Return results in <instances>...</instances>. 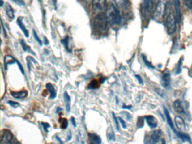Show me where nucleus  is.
<instances>
[{
  "instance_id": "cd10ccee",
  "label": "nucleus",
  "mask_w": 192,
  "mask_h": 144,
  "mask_svg": "<svg viewBox=\"0 0 192 144\" xmlns=\"http://www.w3.org/2000/svg\"><path fill=\"white\" fill-rule=\"evenodd\" d=\"M68 125V120L66 118H62V122H61V128L65 129L67 128Z\"/></svg>"
},
{
  "instance_id": "2f4dec72",
  "label": "nucleus",
  "mask_w": 192,
  "mask_h": 144,
  "mask_svg": "<svg viewBox=\"0 0 192 144\" xmlns=\"http://www.w3.org/2000/svg\"><path fill=\"white\" fill-rule=\"evenodd\" d=\"M116 2L120 6H124L126 5L127 0H115Z\"/></svg>"
},
{
  "instance_id": "7ed1b4c3",
  "label": "nucleus",
  "mask_w": 192,
  "mask_h": 144,
  "mask_svg": "<svg viewBox=\"0 0 192 144\" xmlns=\"http://www.w3.org/2000/svg\"><path fill=\"white\" fill-rule=\"evenodd\" d=\"M165 24L168 34L172 35L175 33L177 30V20L175 15L172 11L168 14L166 19Z\"/></svg>"
},
{
  "instance_id": "1a4fd4ad",
  "label": "nucleus",
  "mask_w": 192,
  "mask_h": 144,
  "mask_svg": "<svg viewBox=\"0 0 192 144\" xmlns=\"http://www.w3.org/2000/svg\"><path fill=\"white\" fill-rule=\"evenodd\" d=\"M144 118L148 126L151 129H156L157 127V120L154 117V116L149 115V116H145Z\"/></svg>"
},
{
  "instance_id": "09e8293b",
  "label": "nucleus",
  "mask_w": 192,
  "mask_h": 144,
  "mask_svg": "<svg viewBox=\"0 0 192 144\" xmlns=\"http://www.w3.org/2000/svg\"><path fill=\"white\" fill-rule=\"evenodd\" d=\"M154 1H158V0H154Z\"/></svg>"
},
{
  "instance_id": "9b49d317",
  "label": "nucleus",
  "mask_w": 192,
  "mask_h": 144,
  "mask_svg": "<svg viewBox=\"0 0 192 144\" xmlns=\"http://www.w3.org/2000/svg\"><path fill=\"white\" fill-rule=\"evenodd\" d=\"M175 125L177 128L180 131H185L186 130V124L183 118H181L179 116H176L174 119Z\"/></svg>"
},
{
  "instance_id": "dca6fc26",
  "label": "nucleus",
  "mask_w": 192,
  "mask_h": 144,
  "mask_svg": "<svg viewBox=\"0 0 192 144\" xmlns=\"http://www.w3.org/2000/svg\"><path fill=\"white\" fill-rule=\"evenodd\" d=\"M171 77L169 73H164L162 77V84L164 87L167 88L170 86Z\"/></svg>"
},
{
  "instance_id": "72a5a7b5",
  "label": "nucleus",
  "mask_w": 192,
  "mask_h": 144,
  "mask_svg": "<svg viewBox=\"0 0 192 144\" xmlns=\"http://www.w3.org/2000/svg\"><path fill=\"white\" fill-rule=\"evenodd\" d=\"M186 6L189 10H192V0H185Z\"/></svg>"
},
{
  "instance_id": "ddd939ff",
  "label": "nucleus",
  "mask_w": 192,
  "mask_h": 144,
  "mask_svg": "<svg viewBox=\"0 0 192 144\" xmlns=\"http://www.w3.org/2000/svg\"><path fill=\"white\" fill-rule=\"evenodd\" d=\"M164 115L166 116V120H167V122L168 123L169 125L170 126V128L173 131V132L177 134V130L175 129L174 126H173V122L172 121V119L171 118V116H170V113L169 112V111L167 110V109L164 107Z\"/></svg>"
},
{
  "instance_id": "c85d7f7f",
  "label": "nucleus",
  "mask_w": 192,
  "mask_h": 144,
  "mask_svg": "<svg viewBox=\"0 0 192 144\" xmlns=\"http://www.w3.org/2000/svg\"><path fill=\"white\" fill-rule=\"evenodd\" d=\"M62 44L64 45L65 47L66 48V50L68 52H70V51L69 50V47H68V37H66L64 40H63L62 41Z\"/></svg>"
},
{
  "instance_id": "ea45409f",
  "label": "nucleus",
  "mask_w": 192,
  "mask_h": 144,
  "mask_svg": "<svg viewBox=\"0 0 192 144\" xmlns=\"http://www.w3.org/2000/svg\"><path fill=\"white\" fill-rule=\"evenodd\" d=\"M16 63H17L18 66H19V69L20 70V71L22 72V73L23 75H24V69H23V67L21 65V64L19 63V61H18V60H16Z\"/></svg>"
},
{
  "instance_id": "f8f14e48",
  "label": "nucleus",
  "mask_w": 192,
  "mask_h": 144,
  "mask_svg": "<svg viewBox=\"0 0 192 144\" xmlns=\"http://www.w3.org/2000/svg\"><path fill=\"white\" fill-rule=\"evenodd\" d=\"M173 109L177 113L180 114L185 113L184 108L183 107V103L179 99L173 102Z\"/></svg>"
},
{
  "instance_id": "f3484780",
  "label": "nucleus",
  "mask_w": 192,
  "mask_h": 144,
  "mask_svg": "<svg viewBox=\"0 0 192 144\" xmlns=\"http://www.w3.org/2000/svg\"><path fill=\"white\" fill-rule=\"evenodd\" d=\"M46 88L48 90L49 92H50V99H54L57 96V92L55 91V89L54 88V86L50 83H49L46 84Z\"/></svg>"
},
{
  "instance_id": "f03ea898",
  "label": "nucleus",
  "mask_w": 192,
  "mask_h": 144,
  "mask_svg": "<svg viewBox=\"0 0 192 144\" xmlns=\"http://www.w3.org/2000/svg\"><path fill=\"white\" fill-rule=\"evenodd\" d=\"M106 15L109 23L112 25H118L121 21L120 11L117 9L113 3L108 5L106 10Z\"/></svg>"
},
{
  "instance_id": "393cba45",
  "label": "nucleus",
  "mask_w": 192,
  "mask_h": 144,
  "mask_svg": "<svg viewBox=\"0 0 192 144\" xmlns=\"http://www.w3.org/2000/svg\"><path fill=\"white\" fill-rule=\"evenodd\" d=\"M183 59L181 57L180 58L179 61L177 63V69H176V74H179L182 71V66H183Z\"/></svg>"
},
{
  "instance_id": "c03bdc74",
  "label": "nucleus",
  "mask_w": 192,
  "mask_h": 144,
  "mask_svg": "<svg viewBox=\"0 0 192 144\" xmlns=\"http://www.w3.org/2000/svg\"><path fill=\"white\" fill-rule=\"evenodd\" d=\"M132 105H123L122 106V108L123 109H126L130 110L132 108Z\"/></svg>"
},
{
  "instance_id": "de8ad7c7",
  "label": "nucleus",
  "mask_w": 192,
  "mask_h": 144,
  "mask_svg": "<svg viewBox=\"0 0 192 144\" xmlns=\"http://www.w3.org/2000/svg\"><path fill=\"white\" fill-rule=\"evenodd\" d=\"M62 110V109H61L60 108H58V109H57V113H58V111H59H59H60V110Z\"/></svg>"
},
{
  "instance_id": "4c0bfd02",
  "label": "nucleus",
  "mask_w": 192,
  "mask_h": 144,
  "mask_svg": "<svg viewBox=\"0 0 192 144\" xmlns=\"http://www.w3.org/2000/svg\"><path fill=\"white\" fill-rule=\"evenodd\" d=\"M118 119H119V121H120V123H121V125H122V128L124 129H126V122H125V121H124L122 118H121V117H119V118H118Z\"/></svg>"
},
{
  "instance_id": "2eb2a0df",
  "label": "nucleus",
  "mask_w": 192,
  "mask_h": 144,
  "mask_svg": "<svg viewBox=\"0 0 192 144\" xmlns=\"http://www.w3.org/2000/svg\"><path fill=\"white\" fill-rule=\"evenodd\" d=\"M10 94L13 97H15L16 99H24L27 96L28 92L25 90H23L19 92L11 91Z\"/></svg>"
},
{
  "instance_id": "58836bf2",
  "label": "nucleus",
  "mask_w": 192,
  "mask_h": 144,
  "mask_svg": "<svg viewBox=\"0 0 192 144\" xmlns=\"http://www.w3.org/2000/svg\"><path fill=\"white\" fill-rule=\"evenodd\" d=\"M156 92L158 94V95L161 96L162 97L164 96V91H163L162 89H161V88H156Z\"/></svg>"
},
{
  "instance_id": "a878e982",
  "label": "nucleus",
  "mask_w": 192,
  "mask_h": 144,
  "mask_svg": "<svg viewBox=\"0 0 192 144\" xmlns=\"http://www.w3.org/2000/svg\"><path fill=\"white\" fill-rule=\"evenodd\" d=\"M142 59H143V61H144V63H145V65L147 66L149 68H151V69H154V66L152 65V64H151L150 61H148V60L147 59V57H145V55H144V54H143V55H142Z\"/></svg>"
},
{
  "instance_id": "6e6552de",
  "label": "nucleus",
  "mask_w": 192,
  "mask_h": 144,
  "mask_svg": "<svg viewBox=\"0 0 192 144\" xmlns=\"http://www.w3.org/2000/svg\"><path fill=\"white\" fill-rule=\"evenodd\" d=\"M174 6L175 10V18L177 20V23L179 24L181 20L182 14L181 11V6H180V0H174Z\"/></svg>"
},
{
  "instance_id": "e433bc0d",
  "label": "nucleus",
  "mask_w": 192,
  "mask_h": 144,
  "mask_svg": "<svg viewBox=\"0 0 192 144\" xmlns=\"http://www.w3.org/2000/svg\"><path fill=\"white\" fill-rule=\"evenodd\" d=\"M12 1L19 6H24L25 5L23 0H12Z\"/></svg>"
},
{
  "instance_id": "412c9836",
  "label": "nucleus",
  "mask_w": 192,
  "mask_h": 144,
  "mask_svg": "<svg viewBox=\"0 0 192 144\" xmlns=\"http://www.w3.org/2000/svg\"><path fill=\"white\" fill-rule=\"evenodd\" d=\"M5 11H6L7 15L10 19H13L14 18V12L13 9L12 7L8 3H6L5 6Z\"/></svg>"
},
{
  "instance_id": "20e7f679",
  "label": "nucleus",
  "mask_w": 192,
  "mask_h": 144,
  "mask_svg": "<svg viewBox=\"0 0 192 144\" xmlns=\"http://www.w3.org/2000/svg\"><path fill=\"white\" fill-rule=\"evenodd\" d=\"M161 135L160 130H155L149 132L145 135L144 144H157L160 141Z\"/></svg>"
},
{
  "instance_id": "39448f33",
  "label": "nucleus",
  "mask_w": 192,
  "mask_h": 144,
  "mask_svg": "<svg viewBox=\"0 0 192 144\" xmlns=\"http://www.w3.org/2000/svg\"><path fill=\"white\" fill-rule=\"evenodd\" d=\"M154 9V0H144L143 11L145 17L151 15Z\"/></svg>"
},
{
  "instance_id": "6ab92c4d",
  "label": "nucleus",
  "mask_w": 192,
  "mask_h": 144,
  "mask_svg": "<svg viewBox=\"0 0 192 144\" xmlns=\"http://www.w3.org/2000/svg\"><path fill=\"white\" fill-rule=\"evenodd\" d=\"M63 98L66 103V112H69L70 110V101H71L70 97L69 96V95L66 92H65L63 94Z\"/></svg>"
},
{
  "instance_id": "49530a36",
  "label": "nucleus",
  "mask_w": 192,
  "mask_h": 144,
  "mask_svg": "<svg viewBox=\"0 0 192 144\" xmlns=\"http://www.w3.org/2000/svg\"><path fill=\"white\" fill-rule=\"evenodd\" d=\"M56 138H57V140H58V141L59 142V143H60V144H63V142H62V140H60V138H59L58 136H56Z\"/></svg>"
},
{
  "instance_id": "a19ab883",
  "label": "nucleus",
  "mask_w": 192,
  "mask_h": 144,
  "mask_svg": "<svg viewBox=\"0 0 192 144\" xmlns=\"http://www.w3.org/2000/svg\"><path fill=\"white\" fill-rule=\"evenodd\" d=\"M122 113H123L124 116H126V118H127V120H130V119L132 118V116H131V115L130 113H128V112H122Z\"/></svg>"
},
{
  "instance_id": "c756f323",
  "label": "nucleus",
  "mask_w": 192,
  "mask_h": 144,
  "mask_svg": "<svg viewBox=\"0 0 192 144\" xmlns=\"http://www.w3.org/2000/svg\"><path fill=\"white\" fill-rule=\"evenodd\" d=\"M112 116H113V118L114 121V122L116 125V129L118 131H120V125H119V123L118 121V119L116 117V116L115 115V114L114 112H112Z\"/></svg>"
},
{
  "instance_id": "aec40b11",
  "label": "nucleus",
  "mask_w": 192,
  "mask_h": 144,
  "mask_svg": "<svg viewBox=\"0 0 192 144\" xmlns=\"http://www.w3.org/2000/svg\"><path fill=\"white\" fill-rule=\"evenodd\" d=\"M4 63H5V69H7V66L10 65V64H13L14 63H16V60L13 57L10 55H7L5 57L4 59Z\"/></svg>"
},
{
  "instance_id": "4be33fe9",
  "label": "nucleus",
  "mask_w": 192,
  "mask_h": 144,
  "mask_svg": "<svg viewBox=\"0 0 192 144\" xmlns=\"http://www.w3.org/2000/svg\"><path fill=\"white\" fill-rule=\"evenodd\" d=\"M177 136L178 138H179L180 139H181V140L183 142H191V138H190L189 135L186 134L183 132H177Z\"/></svg>"
},
{
  "instance_id": "7c9ffc66",
  "label": "nucleus",
  "mask_w": 192,
  "mask_h": 144,
  "mask_svg": "<svg viewBox=\"0 0 192 144\" xmlns=\"http://www.w3.org/2000/svg\"><path fill=\"white\" fill-rule=\"evenodd\" d=\"M21 44H22V46L24 50L27 51L28 52H32L30 47L27 45V44H25V42L24 41V40H22V41H21Z\"/></svg>"
},
{
  "instance_id": "473e14b6",
  "label": "nucleus",
  "mask_w": 192,
  "mask_h": 144,
  "mask_svg": "<svg viewBox=\"0 0 192 144\" xmlns=\"http://www.w3.org/2000/svg\"><path fill=\"white\" fill-rule=\"evenodd\" d=\"M33 36H34V37H35V40L38 42V44H40L41 46H42V42H41V40L40 39V38L38 37V35L37 34L36 32L35 31V30H33Z\"/></svg>"
},
{
  "instance_id": "4468645a",
  "label": "nucleus",
  "mask_w": 192,
  "mask_h": 144,
  "mask_svg": "<svg viewBox=\"0 0 192 144\" xmlns=\"http://www.w3.org/2000/svg\"><path fill=\"white\" fill-rule=\"evenodd\" d=\"M163 4L162 2H159L156 8V10L154 12V16L155 19H161V16L163 15Z\"/></svg>"
},
{
  "instance_id": "5701e85b",
  "label": "nucleus",
  "mask_w": 192,
  "mask_h": 144,
  "mask_svg": "<svg viewBox=\"0 0 192 144\" xmlns=\"http://www.w3.org/2000/svg\"><path fill=\"white\" fill-rule=\"evenodd\" d=\"M107 138L109 141H116V136L113 131V129L110 126L107 129Z\"/></svg>"
},
{
  "instance_id": "a211bd4d",
  "label": "nucleus",
  "mask_w": 192,
  "mask_h": 144,
  "mask_svg": "<svg viewBox=\"0 0 192 144\" xmlns=\"http://www.w3.org/2000/svg\"><path fill=\"white\" fill-rule=\"evenodd\" d=\"M17 23H18V25H19L20 28L22 29V31L23 32L24 34L25 35L26 37H29V32L26 29L25 25L23 23L22 20V18H19L18 20H17Z\"/></svg>"
},
{
  "instance_id": "b1692460",
  "label": "nucleus",
  "mask_w": 192,
  "mask_h": 144,
  "mask_svg": "<svg viewBox=\"0 0 192 144\" xmlns=\"http://www.w3.org/2000/svg\"><path fill=\"white\" fill-rule=\"evenodd\" d=\"M100 82L98 81L96 79H94L88 85V88L91 90H95L97 89L100 87Z\"/></svg>"
},
{
  "instance_id": "37998d69",
  "label": "nucleus",
  "mask_w": 192,
  "mask_h": 144,
  "mask_svg": "<svg viewBox=\"0 0 192 144\" xmlns=\"http://www.w3.org/2000/svg\"><path fill=\"white\" fill-rule=\"evenodd\" d=\"M71 121H72V125H73V126H74L75 127H76V119H75V117H74V116H72V117H71Z\"/></svg>"
},
{
  "instance_id": "79ce46f5",
  "label": "nucleus",
  "mask_w": 192,
  "mask_h": 144,
  "mask_svg": "<svg viewBox=\"0 0 192 144\" xmlns=\"http://www.w3.org/2000/svg\"><path fill=\"white\" fill-rule=\"evenodd\" d=\"M136 78L138 79V81L139 83L140 84V85H143V79L142 77L139 75H135Z\"/></svg>"
},
{
  "instance_id": "bb28decb",
  "label": "nucleus",
  "mask_w": 192,
  "mask_h": 144,
  "mask_svg": "<svg viewBox=\"0 0 192 144\" xmlns=\"http://www.w3.org/2000/svg\"><path fill=\"white\" fill-rule=\"evenodd\" d=\"M144 117H142V116H139L138 118L137 121V127L138 129H141L142 127H143L144 125Z\"/></svg>"
},
{
  "instance_id": "f704fd0d",
  "label": "nucleus",
  "mask_w": 192,
  "mask_h": 144,
  "mask_svg": "<svg viewBox=\"0 0 192 144\" xmlns=\"http://www.w3.org/2000/svg\"><path fill=\"white\" fill-rule=\"evenodd\" d=\"M41 125H42V127H43V128H44L45 131L48 132H49L48 131V129H49V127H50V125L49 123H47L45 122H41Z\"/></svg>"
},
{
  "instance_id": "f257e3e1",
  "label": "nucleus",
  "mask_w": 192,
  "mask_h": 144,
  "mask_svg": "<svg viewBox=\"0 0 192 144\" xmlns=\"http://www.w3.org/2000/svg\"><path fill=\"white\" fill-rule=\"evenodd\" d=\"M108 23L109 22L106 14L104 13H99L94 19L93 27L95 31L98 33H103L107 29Z\"/></svg>"
},
{
  "instance_id": "a18cd8bd",
  "label": "nucleus",
  "mask_w": 192,
  "mask_h": 144,
  "mask_svg": "<svg viewBox=\"0 0 192 144\" xmlns=\"http://www.w3.org/2000/svg\"><path fill=\"white\" fill-rule=\"evenodd\" d=\"M166 144V140L164 139V138H162L161 139V140H160V144Z\"/></svg>"
},
{
  "instance_id": "423d86ee",
  "label": "nucleus",
  "mask_w": 192,
  "mask_h": 144,
  "mask_svg": "<svg viewBox=\"0 0 192 144\" xmlns=\"http://www.w3.org/2000/svg\"><path fill=\"white\" fill-rule=\"evenodd\" d=\"M92 7L95 12H102L106 7V0H92Z\"/></svg>"
},
{
  "instance_id": "c9c22d12",
  "label": "nucleus",
  "mask_w": 192,
  "mask_h": 144,
  "mask_svg": "<svg viewBox=\"0 0 192 144\" xmlns=\"http://www.w3.org/2000/svg\"><path fill=\"white\" fill-rule=\"evenodd\" d=\"M7 103L9 104L10 105H11V107L14 108H16V107H19V104L15 101H13L10 100L7 102Z\"/></svg>"
},
{
  "instance_id": "9d476101",
  "label": "nucleus",
  "mask_w": 192,
  "mask_h": 144,
  "mask_svg": "<svg viewBox=\"0 0 192 144\" xmlns=\"http://www.w3.org/2000/svg\"><path fill=\"white\" fill-rule=\"evenodd\" d=\"M88 138L89 144H101V138L96 133H88Z\"/></svg>"
},
{
  "instance_id": "0eeeda50",
  "label": "nucleus",
  "mask_w": 192,
  "mask_h": 144,
  "mask_svg": "<svg viewBox=\"0 0 192 144\" xmlns=\"http://www.w3.org/2000/svg\"><path fill=\"white\" fill-rule=\"evenodd\" d=\"M13 135L9 129H3L1 144H11L13 141Z\"/></svg>"
}]
</instances>
